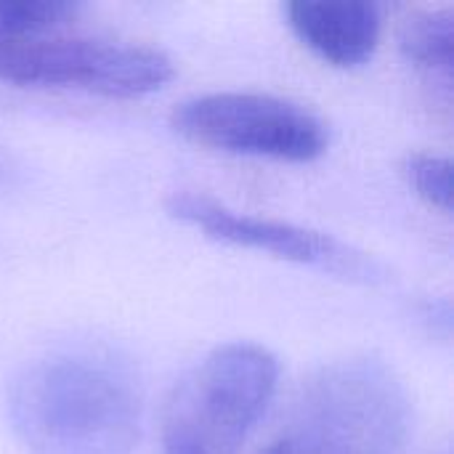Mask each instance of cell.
<instances>
[{
    "label": "cell",
    "mask_w": 454,
    "mask_h": 454,
    "mask_svg": "<svg viewBox=\"0 0 454 454\" xmlns=\"http://www.w3.org/2000/svg\"><path fill=\"white\" fill-rule=\"evenodd\" d=\"M173 77V61L141 43L98 37H0V82L77 88L109 98L149 96Z\"/></svg>",
    "instance_id": "cell-4"
},
{
    "label": "cell",
    "mask_w": 454,
    "mask_h": 454,
    "mask_svg": "<svg viewBox=\"0 0 454 454\" xmlns=\"http://www.w3.org/2000/svg\"><path fill=\"white\" fill-rule=\"evenodd\" d=\"M298 40L333 67H359L380 40V11L362 0H295L285 8Z\"/></svg>",
    "instance_id": "cell-7"
},
{
    "label": "cell",
    "mask_w": 454,
    "mask_h": 454,
    "mask_svg": "<svg viewBox=\"0 0 454 454\" xmlns=\"http://www.w3.org/2000/svg\"><path fill=\"white\" fill-rule=\"evenodd\" d=\"M168 213L194 226L205 237L234 245V247L261 250L274 258L293 261L301 266H314V269H322L346 279L375 282L383 277V269L372 258H367L364 253H356L354 247L338 242L330 234L285 223V221H274V218L239 213L200 192H176L168 200Z\"/></svg>",
    "instance_id": "cell-6"
},
{
    "label": "cell",
    "mask_w": 454,
    "mask_h": 454,
    "mask_svg": "<svg viewBox=\"0 0 454 454\" xmlns=\"http://www.w3.org/2000/svg\"><path fill=\"white\" fill-rule=\"evenodd\" d=\"M170 128L202 149L282 162H309L327 149V128L317 114L269 93L194 96L173 109Z\"/></svg>",
    "instance_id": "cell-5"
},
{
    "label": "cell",
    "mask_w": 454,
    "mask_h": 454,
    "mask_svg": "<svg viewBox=\"0 0 454 454\" xmlns=\"http://www.w3.org/2000/svg\"><path fill=\"white\" fill-rule=\"evenodd\" d=\"M279 383L277 356L258 343H226L202 356L162 410V454H237Z\"/></svg>",
    "instance_id": "cell-3"
},
{
    "label": "cell",
    "mask_w": 454,
    "mask_h": 454,
    "mask_svg": "<svg viewBox=\"0 0 454 454\" xmlns=\"http://www.w3.org/2000/svg\"><path fill=\"white\" fill-rule=\"evenodd\" d=\"M402 176L423 202L442 213L452 210V162L447 157L431 152L407 154L402 162Z\"/></svg>",
    "instance_id": "cell-10"
},
{
    "label": "cell",
    "mask_w": 454,
    "mask_h": 454,
    "mask_svg": "<svg viewBox=\"0 0 454 454\" xmlns=\"http://www.w3.org/2000/svg\"><path fill=\"white\" fill-rule=\"evenodd\" d=\"M141 410L133 370L98 346L32 359L8 394L13 434L29 454H133Z\"/></svg>",
    "instance_id": "cell-1"
},
{
    "label": "cell",
    "mask_w": 454,
    "mask_h": 454,
    "mask_svg": "<svg viewBox=\"0 0 454 454\" xmlns=\"http://www.w3.org/2000/svg\"><path fill=\"white\" fill-rule=\"evenodd\" d=\"M74 13L77 5L59 0H0V37L48 35Z\"/></svg>",
    "instance_id": "cell-9"
},
{
    "label": "cell",
    "mask_w": 454,
    "mask_h": 454,
    "mask_svg": "<svg viewBox=\"0 0 454 454\" xmlns=\"http://www.w3.org/2000/svg\"><path fill=\"white\" fill-rule=\"evenodd\" d=\"M410 434L404 383L388 364L362 356L322 367L261 454H402Z\"/></svg>",
    "instance_id": "cell-2"
},
{
    "label": "cell",
    "mask_w": 454,
    "mask_h": 454,
    "mask_svg": "<svg viewBox=\"0 0 454 454\" xmlns=\"http://www.w3.org/2000/svg\"><path fill=\"white\" fill-rule=\"evenodd\" d=\"M399 48L410 64L450 77L454 53L452 11L410 13L399 27Z\"/></svg>",
    "instance_id": "cell-8"
}]
</instances>
